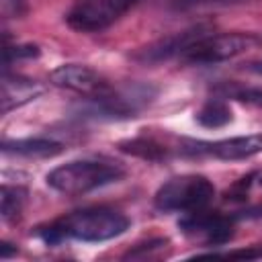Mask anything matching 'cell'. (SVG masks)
Listing matches in <instances>:
<instances>
[{
	"label": "cell",
	"instance_id": "1",
	"mask_svg": "<svg viewBox=\"0 0 262 262\" xmlns=\"http://www.w3.org/2000/svg\"><path fill=\"white\" fill-rule=\"evenodd\" d=\"M127 229L129 219L125 213L113 207H84L47 223L45 227H39L37 235L47 246H59L70 239L96 244L113 239Z\"/></svg>",
	"mask_w": 262,
	"mask_h": 262
},
{
	"label": "cell",
	"instance_id": "2",
	"mask_svg": "<svg viewBox=\"0 0 262 262\" xmlns=\"http://www.w3.org/2000/svg\"><path fill=\"white\" fill-rule=\"evenodd\" d=\"M123 164L108 160V158H80L66 162L57 168H53L45 182L49 188H53L59 194L68 196H80L86 192H92L96 188L108 186L113 182H119L125 178Z\"/></svg>",
	"mask_w": 262,
	"mask_h": 262
},
{
	"label": "cell",
	"instance_id": "3",
	"mask_svg": "<svg viewBox=\"0 0 262 262\" xmlns=\"http://www.w3.org/2000/svg\"><path fill=\"white\" fill-rule=\"evenodd\" d=\"M215 196L213 182L203 174H180L168 178L154 194V207L162 213H194L207 209Z\"/></svg>",
	"mask_w": 262,
	"mask_h": 262
},
{
	"label": "cell",
	"instance_id": "4",
	"mask_svg": "<svg viewBox=\"0 0 262 262\" xmlns=\"http://www.w3.org/2000/svg\"><path fill=\"white\" fill-rule=\"evenodd\" d=\"M258 47H262L260 33H205L182 53L180 59L196 66H213L244 55Z\"/></svg>",
	"mask_w": 262,
	"mask_h": 262
},
{
	"label": "cell",
	"instance_id": "5",
	"mask_svg": "<svg viewBox=\"0 0 262 262\" xmlns=\"http://www.w3.org/2000/svg\"><path fill=\"white\" fill-rule=\"evenodd\" d=\"M156 96V90L145 84H133L125 88H108L102 94L88 98V115L98 119H129L137 117Z\"/></svg>",
	"mask_w": 262,
	"mask_h": 262
},
{
	"label": "cell",
	"instance_id": "6",
	"mask_svg": "<svg viewBox=\"0 0 262 262\" xmlns=\"http://www.w3.org/2000/svg\"><path fill=\"white\" fill-rule=\"evenodd\" d=\"M139 0H74L66 23L78 33H100L123 18Z\"/></svg>",
	"mask_w": 262,
	"mask_h": 262
},
{
	"label": "cell",
	"instance_id": "7",
	"mask_svg": "<svg viewBox=\"0 0 262 262\" xmlns=\"http://www.w3.org/2000/svg\"><path fill=\"white\" fill-rule=\"evenodd\" d=\"M178 154L190 156V158H203L213 156L217 160L225 162H237L248 160L258 154H262V133H250V135H235L219 141H184L178 145Z\"/></svg>",
	"mask_w": 262,
	"mask_h": 262
},
{
	"label": "cell",
	"instance_id": "8",
	"mask_svg": "<svg viewBox=\"0 0 262 262\" xmlns=\"http://www.w3.org/2000/svg\"><path fill=\"white\" fill-rule=\"evenodd\" d=\"M180 229L192 239H199L205 246H223L233 237L235 215L209 213L205 209L188 213L180 219Z\"/></svg>",
	"mask_w": 262,
	"mask_h": 262
},
{
	"label": "cell",
	"instance_id": "9",
	"mask_svg": "<svg viewBox=\"0 0 262 262\" xmlns=\"http://www.w3.org/2000/svg\"><path fill=\"white\" fill-rule=\"evenodd\" d=\"M49 82L57 88L82 94L86 98L102 94L111 88V82L98 74L96 70H92L90 66L84 63H61L55 70H51L49 74Z\"/></svg>",
	"mask_w": 262,
	"mask_h": 262
},
{
	"label": "cell",
	"instance_id": "10",
	"mask_svg": "<svg viewBox=\"0 0 262 262\" xmlns=\"http://www.w3.org/2000/svg\"><path fill=\"white\" fill-rule=\"evenodd\" d=\"M205 33H209L205 27H192V29L168 35L147 47H141L139 51L133 53V57L141 63H160V61H166L172 57H182V53Z\"/></svg>",
	"mask_w": 262,
	"mask_h": 262
},
{
	"label": "cell",
	"instance_id": "11",
	"mask_svg": "<svg viewBox=\"0 0 262 262\" xmlns=\"http://www.w3.org/2000/svg\"><path fill=\"white\" fill-rule=\"evenodd\" d=\"M227 203H239L244 205L242 211L233 213L237 217H262V170L252 172L237 180L227 192H225Z\"/></svg>",
	"mask_w": 262,
	"mask_h": 262
},
{
	"label": "cell",
	"instance_id": "12",
	"mask_svg": "<svg viewBox=\"0 0 262 262\" xmlns=\"http://www.w3.org/2000/svg\"><path fill=\"white\" fill-rule=\"evenodd\" d=\"M39 94H43V86L37 80H31L18 74L10 76L8 72H4V80H2V113L4 115L35 100Z\"/></svg>",
	"mask_w": 262,
	"mask_h": 262
},
{
	"label": "cell",
	"instance_id": "13",
	"mask_svg": "<svg viewBox=\"0 0 262 262\" xmlns=\"http://www.w3.org/2000/svg\"><path fill=\"white\" fill-rule=\"evenodd\" d=\"M63 151V145L59 141L47 139V137H27V139H4L2 154L4 156H16V158H29V160H45L55 158Z\"/></svg>",
	"mask_w": 262,
	"mask_h": 262
},
{
	"label": "cell",
	"instance_id": "14",
	"mask_svg": "<svg viewBox=\"0 0 262 262\" xmlns=\"http://www.w3.org/2000/svg\"><path fill=\"white\" fill-rule=\"evenodd\" d=\"M119 147L127 154H133L137 158H143V160H149V162H160V160H166L170 156V149L166 143H162L160 139L156 137H147V135H141V137H135V139H127V141H121Z\"/></svg>",
	"mask_w": 262,
	"mask_h": 262
},
{
	"label": "cell",
	"instance_id": "15",
	"mask_svg": "<svg viewBox=\"0 0 262 262\" xmlns=\"http://www.w3.org/2000/svg\"><path fill=\"white\" fill-rule=\"evenodd\" d=\"M194 121L205 129H221L233 121V113L225 100L211 98L196 111Z\"/></svg>",
	"mask_w": 262,
	"mask_h": 262
},
{
	"label": "cell",
	"instance_id": "16",
	"mask_svg": "<svg viewBox=\"0 0 262 262\" xmlns=\"http://www.w3.org/2000/svg\"><path fill=\"white\" fill-rule=\"evenodd\" d=\"M27 188L20 184H2V219L4 221H14L20 217L25 203H27Z\"/></svg>",
	"mask_w": 262,
	"mask_h": 262
},
{
	"label": "cell",
	"instance_id": "17",
	"mask_svg": "<svg viewBox=\"0 0 262 262\" xmlns=\"http://www.w3.org/2000/svg\"><path fill=\"white\" fill-rule=\"evenodd\" d=\"M39 47L25 43V45H4V72L10 68V63L20 61V59H33L39 57Z\"/></svg>",
	"mask_w": 262,
	"mask_h": 262
},
{
	"label": "cell",
	"instance_id": "18",
	"mask_svg": "<svg viewBox=\"0 0 262 262\" xmlns=\"http://www.w3.org/2000/svg\"><path fill=\"white\" fill-rule=\"evenodd\" d=\"M168 244H170V242L164 239V237H160V239H149L147 244H137V246H135L133 250H129L123 258H141V260L154 258V256H160Z\"/></svg>",
	"mask_w": 262,
	"mask_h": 262
},
{
	"label": "cell",
	"instance_id": "19",
	"mask_svg": "<svg viewBox=\"0 0 262 262\" xmlns=\"http://www.w3.org/2000/svg\"><path fill=\"white\" fill-rule=\"evenodd\" d=\"M205 258H242V260H256V258H262V248L260 246H250V248L231 250V252H225V254L211 252V254H205Z\"/></svg>",
	"mask_w": 262,
	"mask_h": 262
},
{
	"label": "cell",
	"instance_id": "20",
	"mask_svg": "<svg viewBox=\"0 0 262 262\" xmlns=\"http://www.w3.org/2000/svg\"><path fill=\"white\" fill-rule=\"evenodd\" d=\"M0 10L4 18H20L27 12V0H0Z\"/></svg>",
	"mask_w": 262,
	"mask_h": 262
},
{
	"label": "cell",
	"instance_id": "21",
	"mask_svg": "<svg viewBox=\"0 0 262 262\" xmlns=\"http://www.w3.org/2000/svg\"><path fill=\"white\" fill-rule=\"evenodd\" d=\"M233 98H237V100H242V102H248V104L262 106V90H260V88L237 90V92H233Z\"/></svg>",
	"mask_w": 262,
	"mask_h": 262
},
{
	"label": "cell",
	"instance_id": "22",
	"mask_svg": "<svg viewBox=\"0 0 262 262\" xmlns=\"http://www.w3.org/2000/svg\"><path fill=\"white\" fill-rule=\"evenodd\" d=\"M231 0H174L176 8H196V6H211V4H225Z\"/></svg>",
	"mask_w": 262,
	"mask_h": 262
},
{
	"label": "cell",
	"instance_id": "23",
	"mask_svg": "<svg viewBox=\"0 0 262 262\" xmlns=\"http://www.w3.org/2000/svg\"><path fill=\"white\" fill-rule=\"evenodd\" d=\"M10 246H12V244L2 242V246H0V258H2V260L10 258V254H16V248H10Z\"/></svg>",
	"mask_w": 262,
	"mask_h": 262
},
{
	"label": "cell",
	"instance_id": "24",
	"mask_svg": "<svg viewBox=\"0 0 262 262\" xmlns=\"http://www.w3.org/2000/svg\"><path fill=\"white\" fill-rule=\"evenodd\" d=\"M250 72H254V74H260L262 76V59H258V61H254V63H250V68H248Z\"/></svg>",
	"mask_w": 262,
	"mask_h": 262
}]
</instances>
